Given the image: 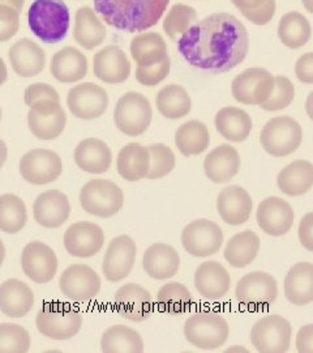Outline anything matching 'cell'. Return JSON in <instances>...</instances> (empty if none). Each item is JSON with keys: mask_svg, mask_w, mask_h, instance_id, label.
Masks as SVG:
<instances>
[{"mask_svg": "<svg viewBox=\"0 0 313 353\" xmlns=\"http://www.w3.org/2000/svg\"><path fill=\"white\" fill-rule=\"evenodd\" d=\"M177 50L188 63L212 74H225L241 63L250 50V36L231 13H213L177 38Z\"/></svg>", "mask_w": 313, "mask_h": 353, "instance_id": "1", "label": "cell"}, {"mask_svg": "<svg viewBox=\"0 0 313 353\" xmlns=\"http://www.w3.org/2000/svg\"><path fill=\"white\" fill-rule=\"evenodd\" d=\"M107 26L128 33L145 32L161 20L170 0H93Z\"/></svg>", "mask_w": 313, "mask_h": 353, "instance_id": "2", "label": "cell"}, {"mask_svg": "<svg viewBox=\"0 0 313 353\" xmlns=\"http://www.w3.org/2000/svg\"><path fill=\"white\" fill-rule=\"evenodd\" d=\"M69 21V10L63 0H34L29 7V28L45 43L62 42L68 33Z\"/></svg>", "mask_w": 313, "mask_h": 353, "instance_id": "3", "label": "cell"}, {"mask_svg": "<svg viewBox=\"0 0 313 353\" xmlns=\"http://www.w3.org/2000/svg\"><path fill=\"white\" fill-rule=\"evenodd\" d=\"M183 331L188 343L196 348L217 350L228 339L230 326L219 313L209 310L188 316Z\"/></svg>", "mask_w": 313, "mask_h": 353, "instance_id": "4", "label": "cell"}, {"mask_svg": "<svg viewBox=\"0 0 313 353\" xmlns=\"http://www.w3.org/2000/svg\"><path fill=\"white\" fill-rule=\"evenodd\" d=\"M38 331L52 341H68L78 334L83 326L81 313L71 305L47 303L36 318Z\"/></svg>", "mask_w": 313, "mask_h": 353, "instance_id": "5", "label": "cell"}, {"mask_svg": "<svg viewBox=\"0 0 313 353\" xmlns=\"http://www.w3.org/2000/svg\"><path fill=\"white\" fill-rule=\"evenodd\" d=\"M80 204L89 214L109 219L123 208L125 194L113 181L96 178L80 191Z\"/></svg>", "mask_w": 313, "mask_h": 353, "instance_id": "6", "label": "cell"}, {"mask_svg": "<svg viewBox=\"0 0 313 353\" xmlns=\"http://www.w3.org/2000/svg\"><path fill=\"white\" fill-rule=\"evenodd\" d=\"M153 110L149 100L138 92H128L122 96L114 110V122L127 137L142 135L151 123Z\"/></svg>", "mask_w": 313, "mask_h": 353, "instance_id": "7", "label": "cell"}, {"mask_svg": "<svg viewBox=\"0 0 313 353\" xmlns=\"http://www.w3.org/2000/svg\"><path fill=\"white\" fill-rule=\"evenodd\" d=\"M303 130L298 121L291 117H276L263 126L260 143L273 157H286L301 147Z\"/></svg>", "mask_w": 313, "mask_h": 353, "instance_id": "8", "label": "cell"}, {"mask_svg": "<svg viewBox=\"0 0 313 353\" xmlns=\"http://www.w3.org/2000/svg\"><path fill=\"white\" fill-rule=\"evenodd\" d=\"M291 323L286 318L276 314L260 318L250 331V341L261 353L288 352L291 345Z\"/></svg>", "mask_w": 313, "mask_h": 353, "instance_id": "9", "label": "cell"}, {"mask_svg": "<svg viewBox=\"0 0 313 353\" xmlns=\"http://www.w3.org/2000/svg\"><path fill=\"white\" fill-rule=\"evenodd\" d=\"M276 77L268 70L255 67L244 70L233 80V96L243 105H263L274 90Z\"/></svg>", "mask_w": 313, "mask_h": 353, "instance_id": "10", "label": "cell"}, {"mask_svg": "<svg viewBox=\"0 0 313 353\" xmlns=\"http://www.w3.org/2000/svg\"><path fill=\"white\" fill-rule=\"evenodd\" d=\"M238 303L252 310L268 307L276 303L278 284L274 276L268 272L253 271L239 280L235 288Z\"/></svg>", "mask_w": 313, "mask_h": 353, "instance_id": "11", "label": "cell"}, {"mask_svg": "<svg viewBox=\"0 0 313 353\" xmlns=\"http://www.w3.org/2000/svg\"><path fill=\"white\" fill-rule=\"evenodd\" d=\"M224 232L212 220H193L182 232V243L186 252L193 256L205 258L221 250L224 245Z\"/></svg>", "mask_w": 313, "mask_h": 353, "instance_id": "12", "label": "cell"}, {"mask_svg": "<svg viewBox=\"0 0 313 353\" xmlns=\"http://www.w3.org/2000/svg\"><path fill=\"white\" fill-rule=\"evenodd\" d=\"M63 172V161L56 152L36 148L26 152L20 160V174L32 185H47Z\"/></svg>", "mask_w": 313, "mask_h": 353, "instance_id": "13", "label": "cell"}, {"mask_svg": "<svg viewBox=\"0 0 313 353\" xmlns=\"http://www.w3.org/2000/svg\"><path fill=\"white\" fill-rule=\"evenodd\" d=\"M59 288L74 303L91 301L100 293V275L90 265H71L63 271Z\"/></svg>", "mask_w": 313, "mask_h": 353, "instance_id": "14", "label": "cell"}, {"mask_svg": "<svg viewBox=\"0 0 313 353\" xmlns=\"http://www.w3.org/2000/svg\"><path fill=\"white\" fill-rule=\"evenodd\" d=\"M138 256L136 242L129 236L122 234L110 241L105 252L102 271L111 283H119L128 278Z\"/></svg>", "mask_w": 313, "mask_h": 353, "instance_id": "15", "label": "cell"}, {"mask_svg": "<svg viewBox=\"0 0 313 353\" xmlns=\"http://www.w3.org/2000/svg\"><path fill=\"white\" fill-rule=\"evenodd\" d=\"M67 115L61 102L43 100L29 108L28 125L37 139H56L62 135Z\"/></svg>", "mask_w": 313, "mask_h": 353, "instance_id": "16", "label": "cell"}, {"mask_svg": "<svg viewBox=\"0 0 313 353\" xmlns=\"http://www.w3.org/2000/svg\"><path fill=\"white\" fill-rule=\"evenodd\" d=\"M67 105L76 118L85 121L96 119L107 112L109 94L102 87L93 83L77 84L69 89Z\"/></svg>", "mask_w": 313, "mask_h": 353, "instance_id": "17", "label": "cell"}, {"mask_svg": "<svg viewBox=\"0 0 313 353\" xmlns=\"http://www.w3.org/2000/svg\"><path fill=\"white\" fill-rule=\"evenodd\" d=\"M21 267L33 283L47 284L58 272V256L49 245L32 241L21 254Z\"/></svg>", "mask_w": 313, "mask_h": 353, "instance_id": "18", "label": "cell"}, {"mask_svg": "<svg viewBox=\"0 0 313 353\" xmlns=\"http://www.w3.org/2000/svg\"><path fill=\"white\" fill-rule=\"evenodd\" d=\"M114 303L118 314L132 322L148 319L154 310L151 292L135 283L125 284L116 290Z\"/></svg>", "mask_w": 313, "mask_h": 353, "instance_id": "19", "label": "cell"}, {"mask_svg": "<svg viewBox=\"0 0 313 353\" xmlns=\"http://www.w3.org/2000/svg\"><path fill=\"white\" fill-rule=\"evenodd\" d=\"M105 232L94 223L78 221L64 233V248L72 256L90 258L102 250Z\"/></svg>", "mask_w": 313, "mask_h": 353, "instance_id": "20", "label": "cell"}, {"mask_svg": "<svg viewBox=\"0 0 313 353\" xmlns=\"http://www.w3.org/2000/svg\"><path fill=\"white\" fill-rule=\"evenodd\" d=\"M256 217L259 227L266 234L281 237L291 230L295 214L290 203L278 196H270L259 204Z\"/></svg>", "mask_w": 313, "mask_h": 353, "instance_id": "21", "label": "cell"}, {"mask_svg": "<svg viewBox=\"0 0 313 353\" xmlns=\"http://www.w3.org/2000/svg\"><path fill=\"white\" fill-rule=\"evenodd\" d=\"M71 214L68 196L59 190H47L39 194L33 204V216L41 227H62Z\"/></svg>", "mask_w": 313, "mask_h": 353, "instance_id": "22", "label": "cell"}, {"mask_svg": "<svg viewBox=\"0 0 313 353\" xmlns=\"http://www.w3.org/2000/svg\"><path fill=\"white\" fill-rule=\"evenodd\" d=\"M253 202L250 192L238 185L222 190L217 198V211L228 225L238 227L250 220Z\"/></svg>", "mask_w": 313, "mask_h": 353, "instance_id": "23", "label": "cell"}, {"mask_svg": "<svg viewBox=\"0 0 313 353\" xmlns=\"http://www.w3.org/2000/svg\"><path fill=\"white\" fill-rule=\"evenodd\" d=\"M93 72L106 84H120L131 75V63L118 46H106L93 58Z\"/></svg>", "mask_w": 313, "mask_h": 353, "instance_id": "24", "label": "cell"}, {"mask_svg": "<svg viewBox=\"0 0 313 353\" xmlns=\"http://www.w3.org/2000/svg\"><path fill=\"white\" fill-rule=\"evenodd\" d=\"M195 287L204 299L217 301L231 288V276L217 261L202 262L195 272Z\"/></svg>", "mask_w": 313, "mask_h": 353, "instance_id": "25", "label": "cell"}, {"mask_svg": "<svg viewBox=\"0 0 313 353\" xmlns=\"http://www.w3.org/2000/svg\"><path fill=\"white\" fill-rule=\"evenodd\" d=\"M34 306L32 288L19 279H8L0 284V312L11 318L25 316Z\"/></svg>", "mask_w": 313, "mask_h": 353, "instance_id": "26", "label": "cell"}, {"mask_svg": "<svg viewBox=\"0 0 313 353\" xmlns=\"http://www.w3.org/2000/svg\"><path fill=\"white\" fill-rule=\"evenodd\" d=\"M8 55L13 71L21 77L37 76L46 65L45 51L30 38H21L14 42Z\"/></svg>", "mask_w": 313, "mask_h": 353, "instance_id": "27", "label": "cell"}, {"mask_svg": "<svg viewBox=\"0 0 313 353\" xmlns=\"http://www.w3.org/2000/svg\"><path fill=\"white\" fill-rule=\"evenodd\" d=\"M142 267L155 280L174 278L180 268L179 252L171 245L153 243L144 252Z\"/></svg>", "mask_w": 313, "mask_h": 353, "instance_id": "28", "label": "cell"}, {"mask_svg": "<svg viewBox=\"0 0 313 353\" xmlns=\"http://www.w3.org/2000/svg\"><path fill=\"white\" fill-rule=\"evenodd\" d=\"M240 165L239 152L230 144H222L205 157L204 172L214 183H225L238 174Z\"/></svg>", "mask_w": 313, "mask_h": 353, "instance_id": "29", "label": "cell"}, {"mask_svg": "<svg viewBox=\"0 0 313 353\" xmlns=\"http://www.w3.org/2000/svg\"><path fill=\"white\" fill-rule=\"evenodd\" d=\"M75 163L81 170L90 174L106 173L113 163V152L103 140L88 138L76 147Z\"/></svg>", "mask_w": 313, "mask_h": 353, "instance_id": "30", "label": "cell"}, {"mask_svg": "<svg viewBox=\"0 0 313 353\" xmlns=\"http://www.w3.org/2000/svg\"><path fill=\"white\" fill-rule=\"evenodd\" d=\"M50 70L59 83H77L88 74V59L78 49L67 46L54 54Z\"/></svg>", "mask_w": 313, "mask_h": 353, "instance_id": "31", "label": "cell"}, {"mask_svg": "<svg viewBox=\"0 0 313 353\" xmlns=\"http://www.w3.org/2000/svg\"><path fill=\"white\" fill-rule=\"evenodd\" d=\"M116 170L128 182H138L151 172V153L140 143H128L116 159Z\"/></svg>", "mask_w": 313, "mask_h": 353, "instance_id": "32", "label": "cell"}, {"mask_svg": "<svg viewBox=\"0 0 313 353\" xmlns=\"http://www.w3.org/2000/svg\"><path fill=\"white\" fill-rule=\"evenodd\" d=\"M285 296L290 303L304 306L313 303V265L301 262L288 270L285 278Z\"/></svg>", "mask_w": 313, "mask_h": 353, "instance_id": "33", "label": "cell"}, {"mask_svg": "<svg viewBox=\"0 0 313 353\" xmlns=\"http://www.w3.org/2000/svg\"><path fill=\"white\" fill-rule=\"evenodd\" d=\"M277 186L288 196H301L313 186V164L296 160L286 165L277 176Z\"/></svg>", "mask_w": 313, "mask_h": 353, "instance_id": "34", "label": "cell"}, {"mask_svg": "<svg viewBox=\"0 0 313 353\" xmlns=\"http://www.w3.org/2000/svg\"><path fill=\"white\" fill-rule=\"evenodd\" d=\"M215 128L221 137L228 141L240 143L248 139L252 131L250 114L243 109L227 106L215 115Z\"/></svg>", "mask_w": 313, "mask_h": 353, "instance_id": "35", "label": "cell"}, {"mask_svg": "<svg viewBox=\"0 0 313 353\" xmlns=\"http://www.w3.org/2000/svg\"><path fill=\"white\" fill-rule=\"evenodd\" d=\"M260 246V237L253 230H243L227 241L224 255L231 267L243 268L256 259Z\"/></svg>", "mask_w": 313, "mask_h": 353, "instance_id": "36", "label": "cell"}, {"mask_svg": "<svg viewBox=\"0 0 313 353\" xmlns=\"http://www.w3.org/2000/svg\"><path fill=\"white\" fill-rule=\"evenodd\" d=\"M74 38L81 48L87 50L98 48L106 38L105 26L88 6L78 8L76 12Z\"/></svg>", "mask_w": 313, "mask_h": 353, "instance_id": "37", "label": "cell"}, {"mask_svg": "<svg viewBox=\"0 0 313 353\" xmlns=\"http://www.w3.org/2000/svg\"><path fill=\"white\" fill-rule=\"evenodd\" d=\"M100 350L105 353H142L144 341L136 330L115 325L103 332Z\"/></svg>", "mask_w": 313, "mask_h": 353, "instance_id": "38", "label": "cell"}, {"mask_svg": "<svg viewBox=\"0 0 313 353\" xmlns=\"http://www.w3.org/2000/svg\"><path fill=\"white\" fill-rule=\"evenodd\" d=\"M131 55L140 67H151L167 58V46L155 32L138 34L131 42Z\"/></svg>", "mask_w": 313, "mask_h": 353, "instance_id": "39", "label": "cell"}, {"mask_svg": "<svg viewBox=\"0 0 313 353\" xmlns=\"http://www.w3.org/2000/svg\"><path fill=\"white\" fill-rule=\"evenodd\" d=\"M209 143V130L200 121H189L176 130V148L186 157L196 156L206 151Z\"/></svg>", "mask_w": 313, "mask_h": 353, "instance_id": "40", "label": "cell"}, {"mask_svg": "<svg viewBox=\"0 0 313 353\" xmlns=\"http://www.w3.org/2000/svg\"><path fill=\"white\" fill-rule=\"evenodd\" d=\"M155 103L158 112L169 119L184 118L192 110V100L187 90L177 84L163 87L155 97Z\"/></svg>", "mask_w": 313, "mask_h": 353, "instance_id": "41", "label": "cell"}, {"mask_svg": "<svg viewBox=\"0 0 313 353\" xmlns=\"http://www.w3.org/2000/svg\"><path fill=\"white\" fill-rule=\"evenodd\" d=\"M312 36L311 24L304 14L288 12L281 17L278 24V37L290 49H301Z\"/></svg>", "mask_w": 313, "mask_h": 353, "instance_id": "42", "label": "cell"}, {"mask_svg": "<svg viewBox=\"0 0 313 353\" xmlns=\"http://www.w3.org/2000/svg\"><path fill=\"white\" fill-rule=\"evenodd\" d=\"M28 223L24 201L14 194L0 195V230L8 234L21 232Z\"/></svg>", "mask_w": 313, "mask_h": 353, "instance_id": "43", "label": "cell"}, {"mask_svg": "<svg viewBox=\"0 0 313 353\" xmlns=\"http://www.w3.org/2000/svg\"><path fill=\"white\" fill-rule=\"evenodd\" d=\"M193 303L191 290L182 283H167L157 294V303L161 312L169 314H182L187 312Z\"/></svg>", "mask_w": 313, "mask_h": 353, "instance_id": "44", "label": "cell"}, {"mask_svg": "<svg viewBox=\"0 0 313 353\" xmlns=\"http://www.w3.org/2000/svg\"><path fill=\"white\" fill-rule=\"evenodd\" d=\"M197 20V12L193 7L186 4H175L163 21V30L170 39L176 41L179 36L184 34Z\"/></svg>", "mask_w": 313, "mask_h": 353, "instance_id": "45", "label": "cell"}, {"mask_svg": "<svg viewBox=\"0 0 313 353\" xmlns=\"http://www.w3.org/2000/svg\"><path fill=\"white\" fill-rule=\"evenodd\" d=\"M241 14L255 26H266L276 14V0H231Z\"/></svg>", "mask_w": 313, "mask_h": 353, "instance_id": "46", "label": "cell"}, {"mask_svg": "<svg viewBox=\"0 0 313 353\" xmlns=\"http://www.w3.org/2000/svg\"><path fill=\"white\" fill-rule=\"evenodd\" d=\"M30 350V335L16 323L0 325V353H26Z\"/></svg>", "mask_w": 313, "mask_h": 353, "instance_id": "47", "label": "cell"}, {"mask_svg": "<svg viewBox=\"0 0 313 353\" xmlns=\"http://www.w3.org/2000/svg\"><path fill=\"white\" fill-rule=\"evenodd\" d=\"M148 150L151 153V172L147 178L160 179L169 176L175 168V153L169 145L162 143H154L148 147Z\"/></svg>", "mask_w": 313, "mask_h": 353, "instance_id": "48", "label": "cell"}, {"mask_svg": "<svg viewBox=\"0 0 313 353\" xmlns=\"http://www.w3.org/2000/svg\"><path fill=\"white\" fill-rule=\"evenodd\" d=\"M295 99V87L286 76H276V85L270 99L260 108L266 112H279L286 109Z\"/></svg>", "mask_w": 313, "mask_h": 353, "instance_id": "49", "label": "cell"}, {"mask_svg": "<svg viewBox=\"0 0 313 353\" xmlns=\"http://www.w3.org/2000/svg\"><path fill=\"white\" fill-rule=\"evenodd\" d=\"M171 70V61L170 58H164L162 62L154 64L151 67H140L136 70V80L140 84L145 87H154L163 81Z\"/></svg>", "mask_w": 313, "mask_h": 353, "instance_id": "50", "label": "cell"}, {"mask_svg": "<svg viewBox=\"0 0 313 353\" xmlns=\"http://www.w3.org/2000/svg\"><path fill=\"white\" fill-rule=\"evenodd\" d=\"M20 28V12L14 8L0 4V42H7L14 37Z\"/></svg>", "mask_w": 313, "mask_h": 353, "instance_id": "51", "label": "cell"}, {"mask_svg": "<svg viewBox=\"0 0 313 353\" xmlns=\"http://www.w3.org/2000/svg\"><path fill=\"white\" fill-rule=\"evenodd\" d=\"M43 100L61 102V96L56 92V89L52 88L49 84H43V83L32 84L25 89L24 101L29 108L37 102L43 101Z\"/></svg>", "mask_w": 313, "mask_h": 353, "instance_id": "52", "label": "cell"}, {"mask_svg": "<svg viewBox=\"0 0 313 353\" xmlns=\"http://www.w3.org/2000/svg\"><path fill=\"white\" fill-rule=\"evenodd\" d=\"M295 75L303 84H313V52H305L298 59Z\"/></svg>", "mask_w": 313, "mask_h": 353, "instance_id": "53", "label": "cell"}, {"mask_svg": "<svg viewBox=\"0 0 313 353\" xmlns=\"http://www.w3.org/2000/svg\"><path fill=\"white\" fill-rule=\"evenodd\" d=\"M298 234L303 248L308 252H313V212H308L303 216L298 229Z\"/></svg>", "mask_w": 313, "mask_h": 353, "instance_id": "54", "label": "cell"}, {"mask_svg": "<svg viewBox=\"0 0 313 353\" xmlns=\"http://www.w3.org/2000/svg\"><path fill=\"white\" fill-rule=\"evenodd\" d=\"M296 350L301 353H313V325H304L298 331Z\"/></svg>", "mask_w": 313, "mask_h": 353, "instance_id": "55", "label": "cell"}, {"mask_svg": "<svg viewBox=\"0 0 313 353\" xmlns=\"http://www.w3.org/2000/svg\"><path fill=\"white\" fill-rule=\"evenodd\" d=\"M25 0H0V4H6L14 8L17 12H21L23 7H24Z\"/></svg>", "mask_w": 313, "mask_h": 353, "instance_id": "56", "label": "cell"}, {"mask_svg": "<svg viewBox=\"0 0 313 353\" xmlns=\"http://www.w3.org/2000/svg\"><path fill=\"white\" fill-rule=\"evenodd\" d=\"M7 157H8L7 144H6L3 140L0 139V169L3 168V165L6 164Z\"/></svg>", "mask_w": 313, "mask_h": 353, "instance_id": "57", "label": "cell"}, {"mask_svg": "<svg viewBox=\"0 0 313 353\" xmlns=\"http://www.w3.org/2000/svg\"><path fill=\"white\" fill-rule=\"evenodd\" d=\"M305 112L307 115L310 117V119L313 122V90L308 94L307 101H305Z\"/></svg>", "mask_w": 313, "mask_h": 353, "instance_id": "58", "label": "cell"}, {"mask_svg": "<svg viewBox=\"0 0 313 353\" xmlns=\"http://www.w3.org/2000/svg\"><path fill=\"white\" fill-rule=\"evenodd\" d=\"M8 72H7V65L4 63V61L0 58V85H3L7 81Z\"/></svg>", "mask_w": 313, "mask_h": 353, "instance_id": "59", "label": "cell"}, {"mask_svg": "<svg viewBox=\"0 0 313 353\" xmlns=\"http://www.w3.org/2000/svg\"><path fill=\"white\" fill-rule=\"evenodd\" d=\"M304 8L313 14V0H301Z\"/></svg>", "mask_w": 313, "mask_h": 353, "instance_id": "60", "label": "cell"}, {"mask_svg": "<svg viewBox=\"0 0 313 353\" xmlns=\"http://www.w3.org/2000/svg\"><path fill=\"white\" fill-rule=\"evenodd\" d=\"M4 258H6V246H4L3 241L0 240V267L4 262Z\"/></svg>", "mask_w": 313, "mask_h": 353, "instance_id": "61", "label": "cell"}, {"mask_svg": "<svg viewBox=\"0 0 313 353\" xmlns=\"http://www.w3.org/2000/svg\"><path fill=\"white\" fill-rule=\"evenodd\" d=\"M1 118H3V112H1V108H0V122H1Z\"/></svg>", "mask_w": 313, "mask_h": 353, "instance_id": "62", "label": "cell"}]
</instances>
